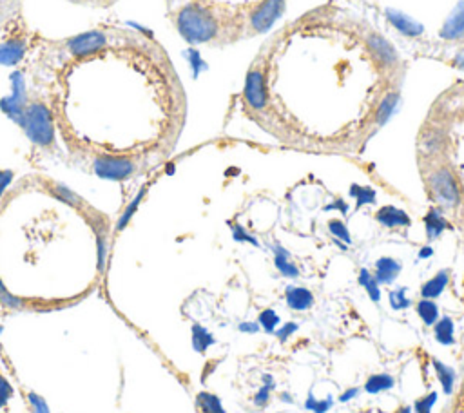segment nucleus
Wrapping results in <instances>:
<instances>
[{
  "label": "nucleus",
  "mask_w": 464,
  "mask_h": 413,
  "mask_svg": "<svg viewBox=\"0 0 464 413\" xmlns=\"http://www.w3.org/2000/svg\"><path fill=\"white\" fill-rule=\"evenodd\" d=\"M11 395H13V388L8 381H6L4 377L0 375V408L8 404V400L11 399Z\"/></svg>",
  "instance_id": "bb28decb"
},
{
  "label": "nucleus",
  "mask_w": 464,
  "mask_h": 413,
  "mask_svg": "<svg viewBox=\"0 0 464 413\" xmlns=\"http://www.w3.org/2000/svg\"><path fill=\"white\" fill-rule=\"evenodd\" d=\"M358 395H359V388H349V390H345L339 395V400L341 403H349V400L355 399Z\"/></svg>",
  "instance_id": "c756f323"
},
{
  "label": "nucleus",
  "mask_w": 464,
  "mask_h": 413,
  "mask_svg": "<svg viewBox=\"0 0 464 413\" xmlns=\"http://www.w3.org/2000/svg\"><path fill=\"white\" fill-rule=\"evenodd\" d=\"M432 364H433V370H435L437 379H439V382H441V386H442V391H445L446 395H450L451 391H454L457 372H455L454 368L446 366L445 363H441L439 359H432Z\"/></svg>",
  "instance_id": "1a4fd4ad"
},
{
  "label": "nucleus",
  "mask_w": 464,
  "mask_h": 413,
  "mask_svg": "<svg viewBox=\"0 0 464 413\" xmlns=\"http://www.w3.org/2000/svg\"><path fill=\"white\" fill-rule=\"evenodd\" d=\"M352 194L354 197H358V205H365V203H374L376 202V196H374V191L370 188H361V187H352Z\"/></svg>",
  "instance_id": "5701e85b"
},
{
  "label": "nucleus",
  "mask_w": 464,
  "mask_h": 413,
  "mask_svg": "<svg viewBox=\"0 0 464 413\" xmlns=\"http://www.w3.org/2000/svg\"><path fill=\"white\" fill-rule=\"evenodd\" d=\"M390 307L392 310H397V312L412 307V301L406 298V289H397L390 292Z\"/></svg>",
  "instance_id": "aec40b11"
},
{
  "label": "nucleus",
  "mask_w": 464,
  "mask_h": 413,
  "mask_svg": "<svg viewBox=\"0 0 464 413\" xmlns=\"http://www.w3.org/2000/svg\"><path fill=\"white\" fill-rule=\"evenodd\" d=\"M29 403H31L33 406V413H49V408H47V403L44 399H42L40 395L37 394H29L28 395Z\"/></svg>",
  "instance_id": "393cba45"
},
{
  "label": "nucleus",
  "mask_w": 464,
  "mask_h": 413,
  "mask_svg": "<svg viewBox=\"0 0 464 413\" xmlns=\"http://www.w3.org/2000/svg\"><path fill=\"white\" fill-rule=\"evenodd\" d=\"M274 252H276V257H274V261H276L278 270H280L283 275H287V277H298L299 270H298V268H296L294 265H292V263L289 261V254H287L285 248L274 247Z\"/></svg>",
  "instance_id": "2eb2a0df"
},
{
  "label": "nucleus",
  "mask_w": 464,
  "mask_h": 413,
  "mask_svg": "<svg viewBox=\"0 0 464 413\" xmlns=\"http://www.w3.org/2000/svg\"><path fill=\"white\" fill-rule=\"evenodd\" d=\"M328 229H330V232L334 236H337V238H341L343 241H346V243H350V234L349 230H346V227L341 223V221H330V225H328Z\"/></svg>",
  "instance_id": "a878e982"
},
{
  "label": "nucleus",
  "mask_w": 464,
  "mask_h": 413,
  "mask_svg": "<svg viewBox=\"0 0 464 413\" xmlns=\"http://www.w3.org/2000/svg\"><path fill=\"white\" fill-rule=\"evenodd\" d=\"M430 187L439 197V202L445 205H455L459 202V188L455 184V178L448 169H439L430 176Z\"/></svg>",
  "instance_id": "f03ea898"
},
{
  "label": "nucleus",
  "mask_w": 464,
  "mask_h": 413,
  "mask_svg": "<svg viewBox=\"0 0 464 413\" xmlns=\"http://www.w3.org/2000/svg\"><path fill=\"white\" fill-rule=\"evenodd\" d=\"M448 281H450V274L448 270L437 272L432 280H428L423 286H421V298L423 299H435L445 292V289L448 286Z\"/></svg>",
  "instance_id": "423d86ee"
},
{
  "label": "nucleus",
  "mask_w": 464,
  "mask_h": 413,
  "mask_svg": "<svg viewBox=\"0 0 464 413\" xmlns=\"http://www.w3.org/2000/svg\"><path fill=\"white\" fill-rule=\"evenodd\" d=\"M262 381L263 386L256 391V395H254V404H256V406H265V404L269 403V399H271V391L274 390V386H276L272 375H269V373H265V375L262 377Z\"/></svg>",
  "instance_id": "a211bd4d"
},
{
  "label": "nucleus",
  "mask_w": 464,
  "mask_h": 413,
  "mask_svg": "<svg viewBox=\"0 0 464 413\" xmlns=\"http://www.w3.org/2000/svg\"><path fill=\"white\" fill-rule=\"evenodd\" d=\"M287 305L296 312H305L314 305V295L303 286H289L285 292Z\"/></svg>",
  "instance_id": "20e7f679"
},
{
  "label": "nucleus",
  "mask_w": 464,
  "mask_h": 413,
  "mask_svg": "<svg viewBox=\"0 0 464 413\" xmlns=\"http://www.w3.org/2000/svg\"><path fill=\"white\" fill-rule=\"evenodd\" d=\"M424 223H426V232H428V238H430V239L437 238V236L441 234L442 230L446 229L445 218H442L441 214L435 211V209H432V211L428 212V216H426V220H424Z\"/></svg>",
  "instance_id": "dca6fc26"
},
{
  "label": "nucleus",
  "mask_w": 464,
  "mask_h": 413,
  "mask_svg": "<svg viewBox=\"0 0 464 413\" xmlns=\"http://www.w3.org/2000/svg\"><path fill=\"white\" fill-rule=\"evenodd\" d=\"M415 310H417V316L423 319L426 326H433L437 319H439V307H437L433 299H421Z\"/></svg>",
  "instance_id": "f8f14e48"
},
{
  "label": "nucleus",
  "mask_w": 464,
  "mask_h": 413,
  "mask_svg": "<svg viewBox=\"0 0 464 413\" xmlns=\"http://www.w3.org/2000/svg\"><path fill=\"white\" fill-rule=\"evenodd\" d=\"M395 413H412V408H410V406H403V408H399Z\"/></svg>",
  "instance_id": "2f4dec72"
},
{
  "label": "nucleus",
  "mask_w": 464,
  "mask_h": 413,
  "mask_svg": "<svg viewBox=\"0 0 464 413\" xmlns=\"http://www.w3.org/2000/svg\"><path fill=\"white\" fill-rule=\"evenodd\" d=\"M334 406V400L328 397V399H323V400H317L316 397H314V394L310 391L307 397V400H305V408L308 410V412H314V413H326L328 410Z\"/></svg>",
  "instance_id": "6ab92c4d"
},
{
  "label": "nucleus",
  "mask_w": 464,
  "mask_h": 413,
  "mask_svg": "<svg viewBox=\"0 0 464 413\" xmlns=\"http://www.w3.org/2000/svg\"><path fill=\"white\" fill-rule=\"evenodd\" d=\"M4 42L15 124L35 147L64 152L98 178H133L166 154L184 127V88L151 33L100 24L47 37L22 20Z\"/></svg>",
  "instance_id": "f257e3e1"
},
{
  "label": "nucleus",
  "mask_w": 464,
  "mask_h": 413,
  "mask_svg": "<svg viewBox=\"0 0 464 413\" xmlns=\"http://www.w3.org/2000/svg\"><path fill=\"white\" fill-rule=\"evenodd\" d=\"M22 20V0H0V31H10Z\"/></svg>",
  "instance_id": "7ed1b4c3"
},
{
  "label": "nucleus",
  "mask_w": 464,
  "mask_h": 413,
  "mask_svg": "<svg viewBox=\"0 0 464 413\" xmlns=\"http://www.w3.org/2000/svg\"><path fill=\"white\" fill-rule=\"evenodd\" d=\"M358 281H359V285L367 290L368 298L372 299L374 303H379V301H381V289H379V283H377L376 277H374V275L370 274L367 268H363V270L359 272Z\"/></svg>",
  "instance_id": "ddd939ff"
},
{
  "label": "nucleus",
  "mask_w": 464,
  "mask_h": 413,
  "mask_svg": "<svg viewBox=\"0 0 464 413\" xmlns=\"http://www.w3.org/2000/svg\"><path fill=\"white\" fill-rule=\"evenodd\" d=\"M0 352H2V348H0Z\"/></svg>",
  "instance_id": "f704fd0d"
},
{
  "label": "nucleus",
  "mask_w": 464,
  "mask_h": 413,
  "mask_svg": "<svg viewBox=\"0 0 464 413\" xmlns=\"http://www.w3.org/2000/svg\"><path fill=\"white\" fill-rule=\"evenodd\" d=\"M0 332H2V326H0Z\"/></svg>",
  "instance_id": "72a5a7b5"
},
{
  "label": "nucleus",
  "mask_w": 464,
  "mask_h": 413,
  "mask_svg": "<svg viewBox=\"0 0 464 413\" xmlns=\"http://www.w3.org/2000/svg\"><path fill=\"white\" fill-rule=\"evenodd\" d=\"M298 328H299L298 323H287V325H283L281 328H278V330L274 332V335H276L281 343H285V341H289L290 337L298 332Z\"/></svg>",
  "instance_id": "b1692460"
},
{
  "label": "nucleus",
  "mask_w": 464,
  "mask_h": 413,
  "mask_svg": "<svg viewBox=\"0 0 464 413\" xmlns=\"http://www.w3.org/2000/svg\"><path fill=\"white\" fill-rule=\"evenodd\" d=\"M419 256H421V257H430V256H432V248H423Z\"/></svg>",
  "instance_id": "7c9ffc66"
},
{
  "label": "nucleus",
  "mask_w": 464,
  "mask_h": 413,
  "mask_svg": "<svg viewBox=\"0 0 464 413\" xmlns=\"http://www.w3.org/2000/svg\"><path fill=\"white\" fill-rule=\"evenodd\" d=\"M437 400V391H432L430 395L423 397V399H417L414 404V408L417 413H430L432 406L435 404Z\"/></svg>",
  "instance_id": "4be33fe9"
},
{
  "label": "nucleus",
  "mask_w": 464,
  "mask_h": 413,
  "mask_svg": "<svg viewBox=\"0 0 464 413\" xmlns=\"http://www.w3.org/2000/svg\"><path fill=\"white\" fill-rule=\"evenodd\" d=\"M191 332H193V348L196 350L198 354H205L209 350V346H212V344L216 343L214 335H212L205 326L193 325Z\"/></svg>",
  "instance_id": "9b49d317"
},
{
  "label": "nucleus",
  "mask_w": 464,
  "mask_h": 413,
  "mask_svg": "<svg viewBox=\"0 0 464 413\" xmlns=\"http://www.w3.org/2000/svg\"><path fill=\"white\" fill-rule=\"evenodd\" d=\"M377 221L385 227H408L410 225V218L406 216V212L395 209V206H383L381 211L376 214Z\"/></svg>",
  "instance_id": "0eeeda50"
},
{
  "label": "nucleus",
  "mask_w": 464,
  "mask_h": 413,
  "mask_svg": "<svg viewBox=\"0 0 464 413\" xmlns=\"http://www.w3.org/2000/svg\"><path fill=\"white\" fill-rule=\"evenodd\" d=\"M67 2L74 6H82V8H91V10H106V8L115 6L120 0H67Z\"/></svg>",
  "instance_id": "412c9836"
},
{
  "label": "nucleus",
  "mask_w": 464,
  "mask_h": 413,
  "mask_svg": "<svg viewBox=\"0 0 464 413\" xmlns=\"http://www.w3.org/2000/svg\"><path fill=\"white\" fill-rule=\"evenodd\" d=\"M281 400H285V403H292V397L289 394H281Z\"/></svg>",
  "instance_id": "473e14b6"
},
{
  "label": "nucleus",
  "mask_w": 464,
  "mask_h": 413,
  "mask_svg": "<svg viewBox=\"0 0 464 413\" xmlns=\"http://www.w3.org/2000/svg\"><path fill=\"white\" fill-rule=\"evenodd\" d=\"M234 238L238 239V241H248V243H254V245H257V241L254 238H250V236L247 234V232H245L243 229H241V227H234Z\"/></svg>",
  "instance_id": "c85d7f7f"
},
{
  "label": "nucleus",
  "mask_w": 464,
  "mask_h": 413,
  "mask_svg": "<svg viewBox=\"0 0 464 413\" xmlns=\"http://www.w3.org/2000/svg\"><path fill=\"white\" fill-rule=\"evenodd\" d=\"M196 403L203 413H225V410H223V406H221L220 397L214 394H209V391H202V394H198Z\"/></svg>",
  "instance_id": "4468645a"
},
{
  "label": "nucleus",
  "mask_w": 464,
  "mask_h": 413,
  "mask_svg": "<svg viewBox=\"0 0 464 413\" xmlns=\"http://www.w3.org/2000/svg\"><path fill=\"white\" fill-rule=\"evenodd\" d=\"M280 316H278L272 308L263 310V312L259 314V317H257V325H259V328L267 332V334H274V332L278 330V326H280Z\"/></svg>",
  "instance_id": "f3484780"
},
{
  "label": "nucleus",
  "mask_w": 464,
  "mask_h": 413,
  "mask_svg": "<svg viewBox=\"0 0 464 413\" xmlns=\"http://www.w3.org/2000/svg\"><path fill=\"white\" fill-rule=\"evenodd\" d=\"M395 386V379L390 375V373H374L367 379L365 382V390L368 391L370 395L381 394V391L392 390Z\"/></svg>",
  "instance_id": "9d476101"
},
{
  "label": "nucleus",
  "mask_w": 464,
  "mask_h": 413,
  "mask_svg": "<svg viewBox=\"0 0 464 413\" xmlns=\"http://www.w3.org/2000/svg\"><path fill=\"white\" fill-rule=\"evenodd\" d=\"M401 274V263L392 259V257H381L376 263V281L379 285H390L394 283L395 277Z\"/></svg>",
  "instance_id": "39448f33"
},
{
  "label": "nucleus",
  "mask_w": 464,
  "mask_h": 413,
  "mask_svg": "<svg viewBox=\"0 0 464 413\" xmlns=\"http://www.w3.org/2000/svg\"><path fill=\"white\" fill-rule=\"evenodd\" d=\"M238 330L243 332V334H257V332L262 330V328H259V325H257V323L245 321V323H239Z\"/></svg>",
  "instance_id": "cd10ccee"
},
{
  "label": "nucleus",
  "mask_w": 464,
  "mask_h": 413,
  "mask_svg": "<svg viewBox=\"0 0 464 413\" xmlns=\"http://www.w3.org/2000/svg\"><path fill=\"white\" fill-rule=\"evenodd\" d=\"M433 335H435V341L439 344H445V346H450L455 343V325L454 319L448 316L439 317L433 325Z\"/></svg>",
  "instance_id": "6e6552de"
}]
</instances>
